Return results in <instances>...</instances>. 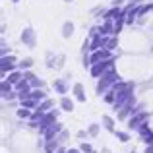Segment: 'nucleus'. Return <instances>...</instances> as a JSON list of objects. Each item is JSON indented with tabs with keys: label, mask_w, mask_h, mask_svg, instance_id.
Segmentation results:
<instances>
[]
</instances>
